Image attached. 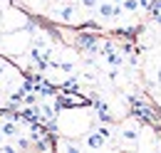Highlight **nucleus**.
<instances>
[{
    "label": "nucleus",
    "instance_id": "nucleus-1",
    "mask_svg": "<svg viewBox=\"0 0 161 153\" xmlns=\"http://www.w3.org/2000/svg\"><path fill=\"white\" fill-rule=\"evenodd\" d=\"M77 45H80V47H84L87 52H97V37H94V35L82 32L80 37H77Z\"/></svg>",
    "mask_w": 161,
    "mask_h": 153
},
{
    "label": "nucleus",
    "instance_id": "nucleus-2",
    "mask_svg": "<svg viewBox=\"0 0 161 153\" xmlns=\"http://www.w3.org/2000/svg\"><path fill=\"white\" fill-rule=\"evenodd\" d=\"M97 13H99V18L112 20L114 18V3H99L97 5Z\"/></svg>",
    "mask_w": 161,
    "mask_h": 153
},
{
    "label": "nucleus",
    "instance_id": "nucleus-3",
    "mask_svg": "<svg viewBox=\"0 0 161 153\" xmlns=\"http://www.w3.org/2000/svg\"><path fill=\"white\" fill-rule=\"evenodd\" d=\"M104 141H107V138H104L99 131L87 136V146H89V148H102V146H104Z\"/></svg>",
    "mask_w": 161,
    "mask_h": 153
},
{
    "label": "nucleus",
    "instance_id": "nucleus-4",
    "mask_svg": "<svg viewBox=\"0 0 161 153\" xmlns=\"http://www.w3.org/2000/svg\"><path fill=\"white\" fill-rule=\"evenodd\" d=\"M0 134L3 136H18V124H15V121H5V124L0 126Z\"/></svg>",
    "mask_w": 161,
    "mask_h": 153
},
{
    "label": "nucleus",
    "instance_id": "nucleus-5",
    "mask_svg": "<svg viewBox=\"0 0 161 153\" xmlns=\"http://www.w3.org/2000/svg\"><path fill=\"white\" fill-rule=\"evenodd\" d=\"M55 15H57L60 20H64V22H69V20H72V15H75V10H72V5L67 3V5H64V8H60Z\"/></svg>",
    "mask_w": 161,
    "mask_h": 153
},
{
    "label": "nucleus",
    "instance_id": "nucleus-6",
    "mask_svg": "<svg viewBox=\"0 0 161 153\" xmlns=\"http://www.w3.org/2000/svg\"><path fill=\"white\" fill-rule=\"evenodd\" d=\"M121 5H124V13H136L141 8L139 0H121Z\"/></svg>",
    "mask_w": 161,
    "mask_h": 153
},
{
    "label": "nucleus",
    "instance_id": "nucleus-7",
    "mask_svg": "<svg viewBox=\"0 0 161 153\" xmlns=\"http://www.w3.org/2000/svg\"><path fill=\"white\" fill-rule=\"evenodd\" d=\"M62 87H64L67 92H77V87H80V82H77V76H69V79H67V82H64Z\"/></svg>",
    "mask_w": 161,
    "mask_h": 153
},
{
    "label": "nucleus",
    "instance_id": "nucleus-8",
    "mask_svg": "<svg viewBox=\"0 0 161 153\" xmlns=\"http://www.w3.org/2000/svg\"><path fill=\"white\" fill-rule=\"evenodd\" d=\"M121 136H124V138H126V141H136V131H134V129H124V131H121Z\"/></svg>",
    "mask_w": 161,
    "mask_h": 153
},
{
    "label": "nucleus",
    "instance_id": "nucleus-9",
    "mask_svg": "<svg viewBox=\"0 0 161 153\" xmlns=\"http://www.w3.org/2000/svg\"><path fill=\"white\" fill-rule=\"evenodd\" d=\"M80 3H82V5H84V8H89V10L99 5V0H80Z\"/></svg>",
    "mask_w": 161,
    "mask_h": 153
},
{
    "label": "nucleus",
    "instance_id": "nucleus-10",
    "mask_svg": "<svg viewBox=\"0 0 161 153\" xmlns=\"http://www.w3.org/2000/svg\"><path fill=\"white\" fill-rule=\"evenodd\" d=\"M60 69H62V72H72V64H69V62H62Z\"/></svg>",
    "mask_w": 161,
    "mask_h": 153
},
{
    "label": "nucleus",
    "instance_id": "nucleus-11",
    "mask_svg": "<svg viewBox=\"0 0 161 153\" xmlns=\"http://www.w3.org/2000/svg\"><path fill=\"white\" fill-rule=\"evenodd\" d=\"M18 146H20V148H30V141H27V138H20Z\"/></svg>",
    "mask_w": 161,
    "mask_h": 153
},
{
    "label": "nucleus",
    "instance_id": "nucleus-12",
    "mask_svg": "<svg viewBox=\"0 0 161 153\" xmlns=\"http://www.w3.org/2000/svg\"><path fill=\"white\" fill-rule=\"evenodd\" d=\"M97 131H99V134L104 136V138H109V129H107V126H99V129H97Z\"/></svg>",
    "mask_w": 161,
    "mask_h": 153
},
{
    "label": "nucleus",
    "instance_id": "nucleus-13",
    "mask_svg": "<svg viewBox=\"0 0 161 153\" xmlns=\"http://www.w3.org/2000/svg\"><path fill=\"white\" fill-rule=\"evenodd\" d=\"M156 79H159V84H161V69H159V76H156Z\"/></svg>",
    "mask_w": 161,
    "mask_h": 153
},
{
    "label": "nucleus",
    "instance_id": "nucleus-14",
    "mask_svg": "<svg viewBox=\"0 0 161 153\" xmlns=\"http://www.w3.org/2000/svg\"><path fill=\"white\" fill-rule=\"evenodd\" d=\"M154 20H156V22H159V25H161V15H159V18H154Z\"/></svg>",
    "mask_w": 161,
    "mask_h": 153
},
{
    "label": "nucleus",
    "instance_id": "nucleus-15",
    "mask_svg": "<svg viewBox=\"0 0 161 153\" xmlns=\"http://www.w3.org/2000/svg\"><path fill=\"white\" fill-rule=\"evenodd\" d=\"M0 74H3V64H0Z\"/></svg>",
    "mask_w": 161,
    "mask_h": 153
},
{
    "label": "nucleus",
    "instance_id": "nucleus-16",
    "mask_svg": "<svg viewBox=\"0 0 161 153\" xmlns=\"http://www.w3.org/2000/svg\"><path fill=\"white\" fill-rule=\"evenodd\" d=\"M57 3H67V0H57Z\"/></svg>",
    "mask_w": 161,
    "mask_h": 153
},
{
    "label": "nucleus",
    "instance_id": "nucleus-17",
    "mask_svg": "<svg viewBox=\"0 0 161 153\" xmlns=\"http://www.w3.org/2000/svg\"><path fill=\"white\" fill-rule=\"evenodd\" d=\"M67 3H75V0H67Z\"/></svg>",
    "mask_w": 161,
    "mask_h": 153
}]
</instances>
